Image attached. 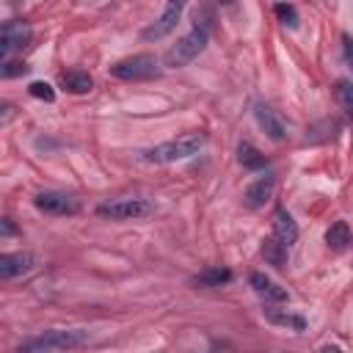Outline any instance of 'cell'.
<instances>
[{"label":"cell","mask_w":353,"mask_h":353,"mask_svg":"<svg viewBox=\"0 0 353 353\" xmlns=\"http://www.w3.org/2000/svg\"><path fill=\"white\" fill-rule=\"evenodd\" d=\"M273 237L276 240H281L287 248L290 245H295V240H298V223L292 221V215L287 212V210H276V215H273Z\"/></svg>","instance_id":"obj_13"},{"label":"cell","mask_w":353,"mask_h":353,"mask_svg":"<svg viewBox=\"0 0 353 353\" xmlns=\"http://www.w3.org/2000/svg\"><path fill=\"white\" fill-rule=\"evenodd\" d=\"M265 317L276 325H287V328H295V331H303L306 328V320L298 317V314H290V312H276V309H268Z\"/></svg>","instance_id":"obj_19"},{"label":"cell","mask_w":353,"mask_h":353,"mask_svg":"<svg viewBox=\"0 0 353 353\" xmlns=\"http://www.w3.org/2000/svg\"><path fill=\"white\" fill-rule=\"evenodd\" d=\"M182 8H185V0H168L165 8H163V14H160V19L143 30V39H146V41H152V39L157 41V39L168 36V33L176 28V22H179Z\"/></svg>","instance_id":"obj_8"},{"label":"cell","mask_w":353,"mask_h":353,"mask_svg":"<svg viewBox=\"0 0 353 353\" xmlns=\"http://www.w3.org/2000/svg\"><path fill=\"white\" fill-rule=\"evenodd\" d=\"M248 284H251L254 292L262 295L265 301H273V303H284V301H290L287 290L279 287V284H276L273 279H268L265 273H251V276H248Z\"/></svg>","instance_id":"obj_12"},{"label":"cell","mask_w":353,"mask_h":353,"mask_svg":"<svg viewBox=\"0 0 353 353\" xmlns=\"http://www.w3.org/2000/svg\"><path fill=\"white\" fill-rule=\"evenodd\" d=\"M11 232H14V226H11V221L6 218V221H3V234H11Z\"/></svg>","instance_id":"obj_25"},{"label":"cell","mask_w":353,"mask_h":353,"mask_svg":"<svg viewBox=\"0 0 353 353\" xmlns=\"http://www.w3.org/2000/svg\"><path fill=\"white\" fill-rule=\"evenodd\" d=\"M11 119V105H3V121H8Z\"/></svg>","instance_id":"obj_26"},{"label":"cell","mask_w":353,"mask_h":353,"mask_svg":"<svg viewBox=\"0 0 353 353\" xmlns=\"http://www.w3.org/2000/svg\"><path fill=\"white\" fill-rule=\"evenodd\" d=\"M204 143H207V135L204 132H185L179 138H171V141H163V143L146 149L141 154V160L143 163H176V160H185V157L199 154Z\"/></svg>","instance_id":"obj_1"},{"label":"cell","mask_w":353,"mask_h":353,"mask_svg":"<svg viewBox=\"0 0 353 353\" xmlns=\"http://www.w3.org/2000/svg\"><path fill=\"white\" fill-rule=\"evenodd\" d=\"M30 36H33V30L28 28V22H22V19L6 22L0 30V55L8 58L14 50H22L30 41Z\"/></svg>","instance_id":"obj_7"},{"label":"cell","mask_w":353,"mask_h":353,"mask_svg":"<svg viewBox=\"0 0 353 353\" xmlns=\"http://www.w3.org/2000/svg\"><path fill=\"white\" fill-rule=\"evenodd\" d=\"M152 212H154V204L149 199H110L97 207V215L110 218V221H135V218H146Z\"/></svg>","instance_id":"obj_5"},{"label":"cell","mask_w":353,"mask_h":353,"mask_svg":"<svg viewBox=\"0 0 353 353\" xmlns=\"http://www.w3.org/2000/svg\"><path fill=\"white\" fill-rule=\"evenodd\" d=\"M110 74L116 80H124V83H138V80H152L160 74V66H157V58L149 55V52H141V55H132V58H124V61H116L110 66Z\"/></svg>","instance_id":"obj_4"},{"label":"cell","mask_w":353,"mask_h":353,"mask_svg":"<svg viewBox=\"0 0 353 353\" xmlns=\"http://www.w3.org/2000/svg\"><path fill=\"white\" fill-rule=\"evenodd\" d=\"M273 11H276V17H279L287 28H298V11H295L290 3H276Z\"/></svg>","instance_id":"obj_21"},{"label":"cell","mask_w":353,"mask_h":353,"mask_svg":"<svg viewBox=\"0 0 353 353\" xmlns=\"http://www.w3.org/2000/svg\"><path fill=\"white\" fill-rule=\"evenodd\" d=\"M342 58H345V63L353 69V39H350L347 33L342 36Z\"/></svg>","instance_id":"obj_24"},{"label":"cell","mask_w":353,"mask_h":353,"mask_svg":"<svg viewBox=\"0 0 353 353\" xmlns=\"http://www.w3.org/2000/svg\"><path fill=\"white\" fill-rule=\"evenodd\" d=\"M61 85L69 91V94H88L94 88V77L83 69H69L61 74Z\"/></svg>","instance_id":"obj_14"},{"label":"cell","mask_w":353,"mask_h":353,"mask_svg":"<svg viewBox=\"0 0 353 353\" xmlns=\"http://www.w3.org/2000/svg\"><path fill=\"white\" fill-rule=\"evenodd\" d=\"M218 3H226V6H229V3H234V0H218Z\"/></svg>","instance_id":"obj_27"},{"label":"cell","mask_w":353,"mask_h":353,"mask_svg":"<svg viewBox=\"0 0 353 353\" xmlns=\"http://www.w3.org/2000/svg\"><path fill=\"white\" fill-rule=\"evenodd\" d=\"M88 342V331L83 328H52V331H44L28 342H22L17 350L22 353H50V350H72V347H80Z\"/></svg>","instance_id":"obj_2"},{"label":"cell","mask_w":353,"mask_h":353,"mask_svg":"<svg viewBox=\"0 0 353 353\" xmlns=\"http://www.w3.org/2000/svg\"><path fill=\"white\" fill-rule=\"evenodd\" d=\"M287 251H290V248H287L281 240H276L273 234L262 240V256H265V262L273 265V268H284V265H287Z\"/></svg>","instance_id":"obj_16"},{"label":"cell","mask_w":353,"mask_h":353,"mask_svg":"<svg viewBox=\"0 0 353 353\" xmlns=\"http://www.w3.org/2000/svg\"><path fill=\"white\" fill-rule=\"evenodd\" d=\"M36 268V256L30 251H17V254H3L0 256V279L11 281L22 273H30Z\"/></svg>","instance_id":"obj_9"},{"label":"cell","mask_w":353,"mask_h":353,"mask_svg":"<svg viewBox=\"0 0 353 353\" xmlns=\"http://www.w3.org/2000/svg\"><path fill=\"white\" fill-rule=\"evenodd\" d=\"M254 116H256L259 127L268 132V138H273V141H284V138H287V127H284L281 116H279L273 108H268V105H256V108H254Z\"/></svg>","instance_id":"obj_11"},{"label":"cell","mask_w":353,"mask_h":353,"mask_svg":"<svg viewBox=\"0 0 353 353\" xmlns=\"http://www.w3.org/2000/svg\"><path fill=\"white\" fill-rule=\"evenodd\" d=\"M33 204L47 215H74V212H80V201L69 193H61V190H44L33 199Z\"/></svg>","instance_id":"obj_6"},{"label":"cell","mask_w":353,"mask_h":353,"mask_svg":"<svg viewBox=\"0 0 353 353\" xmlns=\"http://www.w3.org/2000/svg\"><path fill=\"white\" fill-rule=\"evenodd\" d=\"M273 188H276V179H273V174H265V176H259V179H254L248 188H245V193H243V201H245V207L248 210H259L270 196H273Z\"/></svg>","instance_id":"obj_10"},{"label":"cell","mask_w":353,"mask_h":353,"mask_svg":"<svg viewBox=\"0 0 353 353\" xmlns=\"http://www.w3.org/2000/svg\"><path fill=\"white\" fill-rule=\"evenodd\" d=\"M237 160H240V165L248 168V171H259V168L268 165V157H265L251 141H243V143L237 146Z\"/></svg>","instance_id":"obj_15"},{"label":"cell","mask_w":353,"mask_h":353,"mask_svg":"<svg viewBox=\"0 0 353 353\" xmlns=\"http://www.w3.org/2000/svg\"><path fill=\"white\" fill-rule=\"evenodd\" d=\"M325 243H328V248H334V251H345V248L353 243L350 226H347L345 221L331 223V226H328V232H325Z\"/></svg>","instance_id":"obj_17"},{"label":"cell","mask_w":353,"mask_h":353,"mask_svg":"<svg viewBox=\"0 0 353 353\" xmlns=\"http://www.w3.org/2000/svg\"><path fill=\"white\" fill-rule=\"evenodd\" d=\"M334 94H336V102L342 105V110L347 116H353V83L350 80H336Z\"/></svg>","instance_id":"obj_20"},{"label":"cell","mask_w":353,"mask_h":353,"mask_svg":"<svg viewBox=\"0 0 353 353\" xmlns=\"http://www.w3.org/2000/svg\"><path fill=\"white\" fill-rule=\"evenodd\" d=\"M28 91H30V97H36V99H41V102H55V91H52V85L44 83V80L30 83Z\"/></svg>","instance_id":"obj_22"},{"label":"cell","mask_w":353,"mask_h":353,"mask_svg":"<svg viewBox=\"0 0 353 353\" xmlns=\"http://www.w3.org/2000/svg\"><path fill=\"white\" fill-rule=\"evenodd\" d=\"M207 39H210V33H207V28L204 25H193L174 47H168V52H165V66H171V69H179V66H188L193 58H199V52L207 47Z\"/></svg>","instance_id":"obj_3"},{"label":"cell","mask_w":353,"mask_h":353,"mask_svg":"<svg viewBox=\"0 0 353 353\" xmlns=\"http://www.w3.org/2000/svg\"><path fill=\"white\" fill-rule=\"evenodd\" d=\"M25 72H28V63L3 58V66H0V74H3V77H17V74H25Z\"/></svg>","instance_id":"obj_23"},{"label":"cell","mask_w":353,"mask_h":353,"mask_svg":"<svg viewBox=\"0 0 353 353\" xmlns=\"http://www.w3.org/2000/svg\"><path fill=\"white\" fill-rule=\"evenodd\" d=\"M229 281H232L229 268H207L199 276H193V284H199V287H221V284H229Z\"/></svg>","instance_id":"obj_18"}]
</instances>
